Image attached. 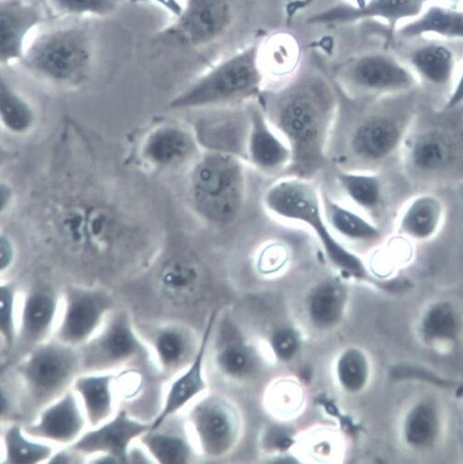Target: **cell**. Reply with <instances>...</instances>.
<instances>
[{
  "mask_svg": "<svg viewBox=\"0 0 463 464\" xmlns=\"http://www.w3.org/2000/svg\"><path fill=\"white\" fill-rule=\"evenodd\" d=\"M257 102L291 149L292 161L284 177L315 180L331 164L329 144L340 109L333 77L304 61L295 76L265 88Z\"/></svg>",
  "mask_w": 463,
  "mask_h": 464,
  "instance_id": "1",
  "label": "cell"
},
{
  "mask_svg": "<svg viewBox=\"0 0 463 464\" xmlns=\"http://www.w3.org/2000/svg\"><path fill=\"white\" fill-rule=\"evenodd\" d=\"M422 97L419 90L358 101L340 92V109L328 150L330 162L348 170L380 171L394 159H400Z\"/></svg>",
  "mask_w": 463,
  "mask_h": 464,
  "instance_id": "2",
  "label": "cell"
},
{
  "mask_svg": "<svg viewBox=\"0 0 463 464\" xmlns=\"http://www.w3.org/2000/svg\"><path fill=\"white\" fill-rule=\"evenodd\" d=\"M261 204L269 216L300 225L313 233L331 267L342 279L370 285L391 295L405 293L402 279L378 278L361 255L331 230L323 214L321 188L315 180L289 176L278 178L264 190Z\"/></svg>",
  "mask_w": 463,
  "mask_h": 464,
  "instance_id": "3",
  "label": "cell"
},
{
  "mask_svg": "<svg viewBox=\"0 0 463 464\" xmlns=\"http://www.w3.org/2000/svg\"><path fill=\"white\" fill-rule=\"evenodd\" d=\"M400 161L405 178L413 185L463 183V105L445 111L422 100Z\"/></svg>",
  "mask_w": 463,
  "mask_h": 464,
  "instance_id": "4",
  "label": "cell"
},
{
  "mask_svg": "<svg viewBox=\"0 0 463 464\" xmlns=\"http://www.w3.org/2000/svg\"><path fill=\"white\" fill-rule=\"evenodd\" d=\"M264 4L265 0H183L182 13L158 33L156 42L188 51H212L224 58L245 47L239 44L250 34Z\"/></svg>",
  "mask_w": 463,
  "mask_h": 464,
  "instance_id": "5",
  "label": "cell"
},
{
  "mask_svg": "<svg viewBox=\"0 0 463 464\" xmlns=\"http://www.w3.org/2000/svg\"><path fill=\"white\" fill-rule=\"evenodd\" d=\"M248 169L241 157L213 150H206L192 164L189 200L211 228L225 234L244 222L250 207Z\"/></svg>",
  "mask_w": 463,
  "mask_h": 464,
  "instance_id": "6",
  "label": "cell"
},
{
  "mask_svg": "<svg viewBox=\"0 0 463 464\" xmlns=\"http://www.w3.org/2000/svg\"><path fill=\"white\" fill-rule=\"evenodd\" d=\"M259 39L210 65L171 101L170 108L210 110L257 100L266 86L258 59Z\"/></svg>",
  "mask_w": 463,
  "mask_h": 464,
  "instance_id": "7",
  "label": "cell"
},
{
  "mask_svg": "<svg viewBox=\"0 0 463 464\" xmlns=\"http://www.w3.org/2000/svg\"><path fill=\"white\" fill-rule=\"evenodd\" d=\"M94 35L85 21L69 20L41 28L20 64L35 78L62 87L84 82L93 68Z\"/></svg>",
  "mask_w": 463,
  "mask_h": 464,
  "instance_id": "8",
  "label": "cell"
},
{
  "mask_svg": "<svg viewBox=\"0 0 463 464\" xmlns=\"http://www.w3.org/2000/svg\"><path fill=\"white\" fill-rule=\"evenodd\" d=\"M330 75L344 96L358 101H372L420 90L419 81L409 66L384 45L342 61Z\"/></svg>",
  "mask_w": 463,
  "mask_h": 464,
  "instance_id": "9",
  "label": "cell"
},
{
  "mask_svg": "<svg viewBox=\"0 0 463 464\" xmlns=\"http://www.w3.org/2000/svg\"><path fill=\"white\" fill-rule=\"evenodd\" d=\"M16 373L29 406L39 412L72 388L82 373L79 349L52 337L28 352Z\"/></svg>",
  "mask_w": 463,
  "mask_h": 464,
  "instance_id": "10",
  "label": "cell"
},
{
  "mask_svg": "<svg viewBox=\"0 0 463 464\" xmlns=\"http://www.w3.org/2000/svg\"><path fill=\"white\" fill-rule=\"evenodd\" d=\"M390 49L414 73L425 97L440 96L443 97V103L445 102L463 63V42L435 36L410 40L394 39Z\"/></svg>",
  "mask_w": 463,
  "mask_h": 464,
  "instance_id": "11",
  "label": "cell"
},
{
  "mask_svg": "<svg viewBox=\"0 0 463 464\" xmlns=\"http://www.w3.org/2000/svg\"><path fill=\"white\" fill-rule=\"evenodd\" d=\"M79 352L82 372L116 371L146 359L150 353L130 313L119 308L109 314L97 334Z\"/></svg>",
  "mask_w": 463,
  "mask_h": 464,
  "instance_id": "12",
  "label": "cell"
},
{
  "mask_svg": "<svg viewBox=\"0 0 463 464\" xmlns=\"http://www.w3.org/2000/svg\"><path fill=\"white\" fill-rule=\"evenodd\" d=\"M115 308V298L103 289L70 287L63 295L53 338L79 349L97 334Z\"/></svg>",
  "mask_w": 463,
  "mask_h": 464,
  "instance_id": "13",
  "label": "cell"
},
{
  "mask_svg": "<svg viewBox=\"0 0 463 464\" xmlns=\"http://www.w3.org/2000/svg\"><path fill=\"white\" fill-rule=\"evenodd\" d=\"M188 425L198 450L211 458L228 453L240 433L237 412L217 396L194 404L188 414Z\"/></svg>",
  "mask_w": 463,
  "mask_h": 464,
  "instance_id": "14",
  "label": "cell"
},
{
  "mask_svg": "<svg viewBox=\"0 0 463 464\" xmlns=\"http://www.w3.org/2000/svg\"><path fill=\"white\" fill-rule=\"evenodd\" d=\"M433 0H367L363 7L352 4L331 7L308 19L311 25L353 24L364 21L383 23L387 28L386 48L394 41L403 24L419 17Z\"/></svg>",
  "mask_w": 463,
  "mask_h": 464,
  "instance_id": "15",
  "label": "cell"
},
{
  "mask_svg": "<svg viewBox=\"0 0 463 464\" xmlns=\"http://www.w3.org/2000/svg\"><path fill=\"white\" fill-rule=\"evenodd\" d=\"M150 430L151 421L136 419L126 409H120L104 423L86 430L70 447L84 457L104 455L113 463H130L132 444Z\"/></svg>",
  "mask_w": 463,
  "mask_h": 464,
  "instance_id": "16",
  "label": "cell"
},
{
  "mask_svg": "<svg viewBox=\"0 0 463 464\" xmlns=\"http://www.w3.org/2000/svg\"><path fill=\"white\" fill-rule=\"evenodd\" d=\"M248 132L246 161L263 176L281 178L287 172L292 152L285 140L271 124L257 100L247 103Z\"/></svg>",
  "mask_w": 463,
  "mask_h": 464,
  "instance_id": "17",
  "label": "cell"
},
{
  "mask_svg": "<svg viewBox=\"0 0 463 464\" xmlns=\"http://www.w3.org/2000/svg\"><path fill=\"white\" fill-rule=\"evenodd\" d=\"M51 19L42 4L32 0H0V63H21L34 35Z\"/></svg>",
  "mask_w": 463,
  "mask_h": 464,
  "instance_id": "18",
  "label": "cell"
},
{
  "mask_svg": "<svg viewBox=\"0 0 463 464\" xmlns=\"http://www.w3.org/2000/svg\"><path fill=\"white\" fill-rule=\"evenodd\" d=\"M87 426L80 399L71 388L41 410L36 419L24 428L34 439L69 447L82 436Z\"/></svg>",
  "mask_w": 463,
  "mask_h": 464,
  "instance_id": "19",
  "label": "cell"
},
{
  "mask_svg": "<svg viewBox=\"0 0 463 464\" xmlns=\"http://www.w3.org/2000/svg\"><path fill=\"white\" fill-rule=\"evenodd\" d=\"M217 314L212 313L205 329L200 344L191 362L176 376L169 384L159 414L151 420V430H156L166 421L202 395L207 389L206 378V360Z\"/></svg>",
  "mask_w": 463,
  "mask_h": 464,
  "instance_id": "20",
  "label": "cell"
},
{
  "mask_svg": "<svg viewBox=\"0 0 463 464\" xmlns=\"http://www.w3.org/2000/svg\"><path fill=\"white\" fill-rule=\"evenodd\" d=\"M447 215V204L441 196L432 190H421L410 197L397 212L395 232L410 243H429L442 232Z\"/></svg>",
  "mask_w": 463,
  "mask_h": 464,
  "instance_id": "21",
  "label": "cell"
},
{
  "mask_svg": "<svg viewBox=\"0 0 463 464\" xmlns=\"http://www.w3.org/2000/svg\"><path fill=\"white\" fill-rule=\"evenodd\" d=\"M207 272L198 258L176 256L162 265L157 276V290L166 304L183 307L200 301L207 286Z\"/></svg>",
  "mask_w": 463,
  "mask_h": 464,
  "instance_id": "22",
  "label": "cell"
},
{
  "mask_svg": "<svg viewBox=\"0 0 463 464\" xmlns=\"http://www.w3.org/2000/svg\"><path fill=\"white\" fill-rule=\"evenodd\" d=\"M62 301L63 295L51 286L39 285L30 290L19 311L17 343L31 351L50 340L60 316Z\"/></svg>",
  "mask_w": 463,
  "mask_h": 464,
  "instance_id": "23",
  "label": "cell"
},
{
  "mask_svg": "<svg viewBox=\"0 0 463 464\" xmlns=\"http://www.w3.org/2000/svg\"><path fill=\"white\" fill-rule=\"evenodd\" d=\"M201 144L190 130L167 124L150 132L141 148L142 159L156 169L194 163L201 156Z\"/></svg>",
  "mask_w": 463,
  "mask_h": 464,
  "instance_id": "24",
  "label": "cell"
},
{
  "mask_svg": "<svg viewBox=\"0 0 463 464\" xmlns=\"http://www.w3.org/2000/svg\"><path fill=\"white\" fill-rule=\"evenodd\" d=\"M446 418L439 401L424 395L405 411L400 423V439L404 446L415 452H428L441 442Z\"/></svg>",
  "mask_w": 463,
  "mask_h": 464,
  "instance_id": "25",
  "label": "cell"
},
{
  "mask_svg": "<svg viewBox=\"0 0 463 464\" xmlns=\"http://www.w3.org/2000/svg\"><path fill=\"white\" fill-rule=\"evenodd\" d=\"M333 173L351 206L382 227L389 195L381 170H348L334 167Z\"/></svg>",
  "mask_w": 463,
  "mask_h": 464,
  "instance_id": "26",
  "label": "cell"
},
{
  "mask_svg": "<svg viewBox=\"0 0 463 464\" xmlns=\"http://www.w3.org/2000/svg\"><path fill=\"white\" fill-rule=\"evenodd\" d=\"M258 59L267 87L285 83L301 70L304 51L297 36L286 29L276 30L258 42Z\"/></svg>",
  "mask_w": 463,
  "mask_h": 464,
  "instance_id": "27",
  "label": "cell"
},
{
  "mask_svg": "<svg viewBox=\"0 0 463 464\" xmlns=\"http://www.w3.org/2000/svg\"><path fill=\"white\" fill-rule=\"evenodd\" d=\"M321 196L323 214L331 230L348 246L373 247L382 243V227L322 188Z\"/></svg>",
  "mask_w": 463,
  "mask_h": 464,
  "instance_id": "28",
  "label": "cell"
},
{
  "mask_svg": "<svg viewBox=\"0 0 463 464\" xmlns=\"http://www.w3.org/2000/svg\"><path fill=\"white\" fill-rule=\"evenodd\" d=\"M417 335L426 347L445 352L454 349L463 337V316L451 301L439 299L429 304L416 324Z\"/></svg>",
  "mask_w": 463,
  "mask_h": 464,
  "instance_id": "29",
  "label": "cell"
},
{
  "mask_svg": "<svg viewBox=\"0 0 463 464\" xmlns=\"http://www.w3.org/2000/svg\"><path fill=\"white\" fill-rule=\"evenodd\" d=\"M159 372L165 376L184 370L197 350L190 331L182 324L165 322L152 326L147 339Z\"/></svg>",
  "mask_w": 463,
  "mask_h": 464,
  "instance_id": "30",
  "label": "cell"
},
{
  "mask_svg": "<svg viewBox=\"0 0 463 464\" xmlns=\"http://www.w3.org/2000/svg\"><path fill=\"white\" fill-rule=\"evenodd\" d=\"M118 375L116 371L82 372L73 382L72 389L80 399L91 428L104 423L117 411L114 385Z\"/></svg>",
  "mask_w": 463,
  "mask_h": 464,
  "instance_id": "31",
  "label": "cell"
},
{
  "mask_svg": "<svg viewBox=\"0 0 463 464\" xmlns=\"http://www.w3.org/2000/svg\"><path fill=\"white\" fill-rule=\"evenodd\" d=\"M422 36L463 42V9L431 2L419 17L397 29L394 39L410 40Z\"/></svg>",
  "mask_w": 463,
  "mask_h": 464,
  "instance_id": "32",
  "label": "cell"
},
{
  "mask_svg": "<svg viewBox=\"0 0 463 464\" xmlns=\"http://www.w3.org/2000/svg\"><path fill=\"white\" fill-rule=\"evenodd\" d=\"M348 290L339 278H327L316 284L306 299V314L310 322L319 329L338 324L345 312Z\"/></svg>",
  "mask_w": 463,
  "mask_h": 464,
  "instance_id": "33",
  "label": "cell"
},
{
  "mask_svg": "<svg viewBox=\"0 0 463 464\" xmlns=\"http://www.w3.org/2000/svg\"><path fill=\"white\" fill-rule=\"evenodd\" d=\"M55 450V445L31 437L17 422L10 423L4 429V463H47Z\"/></svg>",
  "mask_w": 463,
  "mask_h": 464,
  "instance_id": "34",
  "label": "cell"
},
{
  "mask_svg": "<svg viewBox=\"0 0 463 464\" xmlns=\"http://www.w3.org/2000/svg\"><path fill=\"white\" fill-rule=\"evenodd\" d=\"M140 440L154 462L183 464L191 460L192 449L188 440L179 433L165 430L163 426L150 430Z\"/></svg>",
  "mask_w": 463,
  "mask_h": 464,
  "instance_id": "35",
  "label": "cell"
},
{
  "mask_svg": "<svg viewBox=\"0 0 463 464\" xmlns=\"http://www.w3.org/2000/svg\"><path fill=\"white\" fill-rule=\"evenodd\" d=\"M124 0H43L50 18L61 20L103 19L114 14Z\"/></svg>",
  "mask_w": 463,
  "mask_h": 464,
  "instance_id": "36",
  "label": "cell"
},
{
  "mask_svg": "<svg viewBox=\"0 0 463 464\" xmlns=\"http://www.w3.org/2000/svg\"><path fill=\"white\" fill-rule=\"evenodd\" d=\"M335 373L342 390L352 394L362 392L367 389L371 379V359L361 348H348L339 356Z\"/></svg>",
  "mask_w": 463,
  "mask_h": 464,
  "instance_id": "37",
  "label": "cell"
},
{
  "mask_svg": "<svg viewBox=\"0 0 463 464\" xmlns=\"http://www.w3.org/2000/svg\"><path fill=\"white\" fill-rule=\"evenodd\" d=\"M0 118L5 128L14 134H24L34 122L30 103L5 79L2 81V109Z\"/></svg>",
  "mask_w": 463,
  "mask_h": 464,
  "instance_id": "38",
  "label": "cell"
},
{
  "mask_svg": "<svg viewBox=\"0 0 463 464\" xmlns=\"http://www.w3.org/2000/svg\"><path fill=\"white\" fill-rule=\"evenodd\" d=\"M283 238H269L256 252V268L262 276H275L285 271L293 256L290 246Z\"/></svg>",
  "mask_w": 463,
  "mask_h": 464,
  "instance_id": "39",
  "label": "cell"
},
{
  "mask_svg": "<svg viewBox=\"0 0 463 464\" xmlns=\"http://www.w3.org/2000/svg\"><path fill=\"white\" fill-rule=\"evenodd\" d=\"M17 295V289L12 283L3 284L0 288V334L9 352L18 340Z\"/></svg>",
  "mask_w": 463,
  "mask_h": 464,
  "instance_id": "40",
  "label": "cell"
},
{
  "mask_svg": "<svg viewBox=\"0 0 463 464\" xmlns=\"http://www.w3.org/2000/svg\"><path fill=\"white\" fill-rule=\"evenodd\" d=\"M218 369L227 376L241 379L247 376L255 366L251 351L241 343H229L217 353Z\"/></svg>",
  "mask_w": 463,
  "mask_h": 464,
  "instance_id": "41",
  "label": "cell"
},
{
  "mask_svg": "<svg viewBox=\"0 0 463 464\" xmlns=\"http://www.w3.org/2000/svg\"><path fill=\"white\" fill-rule=\"evenodd\" d=\"M302 342L298 331L291 326H283L275 331L270 339L273 353L278 361L292 362L299 353Z\"/></svg>",
  "mask_w": 463,
  "mask_h": 464,
  "instance_id": "42",
  "label": "cell"
},
{
  "mask_svg": "<svg viewBox=\"0 0 463 464\" xmlns=\"http://www.w3.org/2000/svg\"><path fill=\"white\" fill-rule=\"evenodd\" d=\"M272 401L276 411L295 412L302 405L303 392L295 382H282L274 389Z\"/></svg>",
  "mask_w": 463,
  "mask_h": 464,
  "instance_id": "43",
  "label": "cell"
},
{
  "mask_svg": "<svg viewBox=\"0 0 463 464\" xmlns=\"http://www.w3.org/2000/svg\"><path fill=\"white\" fill-rule=\"evenodd\" d=\"M463 105V63L458 71L453 89L440 107L442 110H453Z\"/></svg>",
  "mask_w": 463,
  "mask_h": 464,
  "instance_id": "44",
  "label": "cell"
},
{
  "mask_svg": "<svg viewBox=\"0 0 463 464\" xmlns=\"http://www.w3.org/2000/svg\"><path fill=\"white\" fill-rule=\"evenodd\" d=\"M83 455L74 450L72 447L55 450L47 463H79L82 461Z\"/></svg>",
  "mask_w": 463,
  "mask_h": 464,
  "instance_id": "45",
  "label": "cell"
},
{
  "mask_svg": "<svg viewBox=\"0 0 463 464\" xmlns=\"http://www.w3.org/2000/svg\"><path fill=\"white\" fill-rule=\"evenodd\" d=\"M150 3L161 8L171 19L177 18L183 10V0H150Z\"/></svg>",
  "mask_w": 463,
  "mask_h": 464,
  "instance_id": "46",
  "label": "cell"
},
{
  "mask_svg": "<svg viewBox=\"0 0 463 464\" xmlns=\"http://www.w3.org/2000/svg\"><path fill=\"white\" fill-rule=\"evenodd\" d=\"M14 252L11 243L3 238L2 242V271L5 273L12 266L14 261Z\"/></svg>",
  "mask_w": 463,
  "mask_h": 464,
  "instance_id": "47",
  "label": "cell"
},
{
  "mask_svg": "<svg viewBox=\"0 0 463 464\" xmlns=\"http://www.w3.org/2000/svg\"><path fill=\"white\" fill-rule=\"evenodd\" d=\"M451 388L453 389V393L456 399H463V379L458 381V382H452Z\"/></svg>",
  "mask_w": 463,
  "mask_h": 464,
  "instance_id": "48",
  "label": "cell"
},
{
  "mask_svg": "<svg viewBox=\"0 0 463 464\" xmlns=\"http://www.w3.org/2000/svg\"><path fill=\"white\" fill-rule=\"evenodd\" d=\"M455 194L457 195L458 200L463 205V183L458 184L453 187Z\"/></svg>",
  "mask_w": 463,
  "mask_h": 464,
  "instance_id": "49",
  "label": "cell"
},
{
  "mask_svg": "<svg viewBox=\"0 0 463 464\" xmlns=\"http://www.w3.org/2000/svg\"><path fill=\"white\" fill-rule=\"evenodd\" d=\"M352 4L357 7H363L367 0H352Z\"/></svg>",
  "mask_w": 463,
  "mask_h": 464,
  "instance_id": "50",
  "label": "cell"
},
{
  "mask_svg": "<svg viewBox=\"0 0 463 464\" xmlns=\"http://www.w3.org/2000/svg\"><path fill=\"white\" fill-rule=\"evenodd\" d=\"M128 2L134 4V5L150 4V0H128Z\"/></svg>",
  "mask_w": 463,
  "mask_h": 464,
  "instance_id": "51",
  "label": "cell"
},
{
  "mask_svg": "<svg viewBox=\"0 0 463 464\" xmlns=\"http://www.w3.org/2000/svg\"><path fill=\"white\" fill-rule=\"evenodd\" d=\"M275 2L277 4V5H281V4H285V2H288V0H275Z\"/></svg>",
  "mask_w": 463,
  "mask_h": 464,
  "instance_id": "52",
  "label": "cell"
},
{
  "mask_svg": "<svg viewBox=\"0 0 463 464\" xmlns=\"http://www.w3.org/2000/svg\"><path fill=\"white\" fill-rule=\"evenodd\" d=\"M37 2H39L40 4L43 5V0H37Z\"/></svg>",
  "mask_w": 463,
  "mask_h": 464,
  "instance_id": "53",
  "label": "cell"
}]
</instances>
